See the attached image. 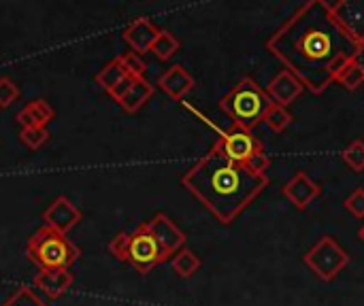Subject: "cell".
Masks as SVG:
<instances>
[{
  "label": "cell",
  "instance_id": "cell-2",
  "mask_svg": "<svg viewBox=\"0 0 364 306\" xmlns=\"http://www.w3.org/2000/svg\"><path fill=\"white\" fill-rule=\"evenodd\" d=\"M271 179L232 162L218 143L181 175V185L224 226H230L267 187Z\"/></svg>",
  "mask_w": 364,
  "mask_h": 306
},
{
  "label": "cell",
  "instance_id": "cell-16",
  "mask_svg": "<svg viewBox=\"0 0 364 306\" xmlns=\"http://www.w3.org/2000/svg\"><path fill=\"white\" fill-rule=\"evenodd\" d=\"M55 117L53 106L45 98H34L26 102V106L15 115V121L21 128H47Z\"/></svg>",
  "mask_w": 364,
  "mask_h": 306
},
{
  "label": "cell",
  "instance_id": "cell-22",
  "mask_svg": "<svg viewBox=\"0 0 364 306\" xmlns=\"http://www.w3.org/2000/svg\"><path fill=\"white\" fill-rule=\"evenodd\" d=\"M294 121V117H292V113L286 109V106H279V104H271L269 106V111H267V115H264V124L273 130V132H277V134H282L284 130H288V126Z\"/></svg>",
  "mask_w": 364,
  "mask_h": 306
},
{
  "label": "cell",
  "instance_id": "cell-31",
  "mask_svg": "<svg viewBox=\"0 0 364 306\" xmlns=\"http://www.w3.org/2000/svg\"><path fill=\"white\" fill-rule=\"evenodd\" d=\"M358 239L363 241V245H364V224L360 226V230H358Z\"/></svg>",
  "mask_w": 364,
  "mask_h": 306
},
{
  "label": "cell",
  "instance_id": "cell-25",
  "mask_svg": "<svg viewBox=\"0 0 364 306\" xmlns=\"http://www.w3.org/2000/svg\"><path fill=\"white\" fill-rule=\"evenodd\" d=\"M19 141H21L28 149L36 151V149H41V147L49 141V130H47V128H21Z\"/></svg>",
  "mask_w": 364,
  "mask_h": 306
},
{
  "label": "cell",
  "instance_id": "cell-10",
  "mask_svg": "<svg viewBox=\"0 0 364 306\" xmlns=\"http://www.w3.org/2000/svg\"><path fill=\"white\" fill-rule=\"evenodd\" d=\"M43 226L68 234L79 222H81V211L66 198V196H58L45 211H43Z\"/></svg>",
  "mask_w": 364,
  "mask_h": 306
},
{
  "label": "cell",
  "instance_id": "cell-27",
  "mask_svg": "<svg viewBox=\"0 0 364 306\" xmlns=\"http://www.w3.org/2000/svg\"><path fill=\"white\" fill-rule=\"evenodd\" d=\"M119 60H122V64H124L126 72H128V75H132V77H143V75H145V70H147L145 60H143L141 55H136L134 51L122 53V55H119Z\"/></svg>",
  "mask_w": 364,
  "mask_h": 306
},
{
  "label": "cell",
  "instance_id": "cell-18",
  "mask_svg": "<svg viewBox=\"0 0 364 306\" xmlns=\"http://www.w3.org/2000/svg\"><path fill=\"white\" fill-rule=\"evenodd\" d=\"M335 83H339L348 92H356L364 85V62L363 55H354L341 64L335 75Z\"/></svg>",
  "mask_w": 364,
  "mask_h": 306
},
{
  "label": "cell",
  "instance_id": "cell-3",
  "mask_svg": "<svg viewBox=\"0 0 364 306\" xmlns=\"http://www.w3.org/2000/svg\"><path fill=\"white\" fill-rule=\"evenodd\" d=\"M273 100L269 98L267 89H262L252 77H243L220 100V109L232 119V126L245 130H254L256 126H260Z\"/></svg>",
  "mask_w": 364,
  "mask_h": 306
},
{
  "label": "cell",
  "instance_id": "cell-9",
  "mask_svg": "<svg viewBox=\"0 0 364 306\" xmlns=\"http://www.w3.org/2000/svg\"><path fill=\"white\" fill-rule=\"evenodd\" d=\"M145 224H147L149 232L156 236V241L160 243V247L166 251L168 258H173L179 249L186 247V241H188L186 232H183L168 215L156 213V215H154L149 222H145Z\"/></svg>",
  "mask_w": 364,
  "mask_h": 306
},
{
  "label": "cell",
  "instance_id": "cell-19",
  "mask_svg": "<svg viewBox=\"0 0 364 306\" xmlns=\"http://www.w3.org/2000/svg\"><path fill=\"white\" fill-rule=\"evenodd\" d=\"M128 72H126V68H124V64H122V60H119V55L117 58H113L111 62H107L98 72H96V83L107 92V94H111L113 92V87L126 77Z\"/></svg>",
  "mask_w": 364,
  "mask_h": 306
},
{
  "label": "cell",
  "instance_id": "cell-12",
  "mask_svg": "<svg viewBox=\"0 0 364 306\" xmlns=\"http://www.w3.org/2000/svg\"><path fill=\"white\" fill-rule=\"evenodd\" d=\"M158 34H160V28L149 17H136L122 30L124 40L130 45V49L136 55H143V53L151 51V45L158 38Z\"/></svg>",
  "mask_w": 364,
  "mask_h": 306
},
{
  "label": "cell",
  "instance_id": "cell-11",
  "mask_svg": "<svg viewBox=\"0 0 364 306\" xmlns=\"http://www.w3.org/2000/svg\"><path fill=\"white\" fill-rule=\"evenodd\" d=\"M282 194L294 204L296 211H307L309 204L320 198L322 194V187L305 173V170H299L294 173V177L282 187Z\"/></svg>",
  "mask_w": 364,
  "mask_h": 306
},
{
  "label": "cell",
  "instance_id": "cell-24",
  "mask_svg": "<svg viewBox=\"0 0 364 306\" xmlns=\"http://www.w3.org/2000/svg\"><path fill=\"white\" fill-rule=\"evenodd\" d=\"M0 306H47L36 294L32 288L28 285H19L17 290H13V294L2 302Z\"/></svg>",
  "mask_w": 364,
  "mask_h": 306
},
{
  "label": "cell",
  "instance_id": "cell-23",
  "mask_svg": "<svg viewBox=\"0 0 364 306\" xmlns=\"http://www.w3.org/2000/svg\"><path fill=\"white\" fill-rule=\"evenodd\" d=\"M341 160L346 162V166L354 173H364V141L363 138H356L352 141L343 153H341Z\"/></svg>",
  "mask_w": 364,
  "mask_h": 306
},
{
  "label": "cell",
  "instance_id": "cell-28",
  "mask_svg": "<svg viewBox=\"0 0 364 306\" xmlns=\"http://www.w3.org/2000/svg\"><path fill=\"white\" fill-rule=\"evenodd\" d=\"M346 211L356 219H364V187H356L343 202Z\"/></svg>",
  "mask_w": 364,
  "mask_h": 306
},
{
  "label": "cell",
  "instance_id": "cell-26",
  "mask_svg": "<svg viewBox=\"0 0 364 306\" xmlns=\"http://www.w3.org/2000/svg\"><path fill=\"white\" fill-rule=\"evenodd\" d=\"M19 98V87L11 77H0V109L11 106Z\"/></svg>",
  "mask_w": 364,
  "mask_h": 306
},
{
  "label": "cell",
  "instance_id": "cell-6",
  "mask_svg": "<svg viewBox=\"0 0 364 306\" xmlns=\"http://www.w3.org/2000/svg\"><path fill=\"white\" fill-rule=\"evenodd\" d=\"M305 266L322 281H333L350 264V253L333 239L322 236L303 258Z\"/></svg>",
  "mask_w": 364,
  "mask_h": 306
},
{
  "label": "cell",
  "instance_id": "cell-21",
  "mask_svg": "<svg viewBox=\"0 0 364 306\" xmlns=\"http://www.w3.org/2000/svg\"><path fill=\"white\" fill-rule=\"evenodd\" d=\"M179 47H181V43H179V38H177L171 30H160L158 38H156L154 45H151V53H154L158 60L166 62V60H171V58L179 51Z\"/></svg>",
  "mask_w": 364,
  "mask_h": 306
},
{
  "label": "cell",
  "instance_id": "cell-30",
  "mask_svg": "<svg viewBox=\"0 0 364 306\" xmlns=\"http://www.w3.org/2000/svg\"><path fill=\"white\" fill-rule=\"evenodd\" d=\"M134 79H136V77H132V75H126V77H124V79H122V81H119L115 87H113V92H111L109 96H111V98L117 102V98H119V96H122V94H124V92L130 87V85H132V81H134Z\"/></svg>",
  "mask_w": 364,
  "mask_h": 306
},
{
  "label": "cell",
  "instance_id": "cell-17",
  "mask_svg": "<svg viewBox=\"0 0 364 306\" xmlns=\"http://www.w3.org/2000/svg\"><path fill=\"white\" fill-rule=\"evenodd\" d=\"M154 92H156V85H151L145 77H136L132 85L117 98V104L126 113H136L139 109L145 106V102L154 96Z\"/></svg>",
  "mask_w": 364,
  "mask_h": 306
},
{
  "label": "cell",
  "instance_id": "cell-15",
  "mask_svg": "<svg viewBox=\"0 0 364 306\" xmlns=\"http://www.w3.org/2000/svg\"><path fill=\"white\" fill-rule=\"evenodd\" d=\"M75 277L68 268H49V271H38L34 277V288L41 290L47 298H60L66 294L73 285Z\"/></svg>",
  "mask_w": 364,
  "mask_h": 306
},
{
  "label": "cell",
  "instance_id": "cell-8",
  "mask_svg": "<svg viewBox=\"0 0 364 306\" xmlns=\"http://www.w3.org/2000/svg\"><path fill=\"white\" fill-rule=\"evenodd\" d=\"M331 13L343 34L364 51V0H339L331 4Z\"/></svg>",
  "mask_w": 364,
  "mask_h": 306
},
{
  "label": "cell",
  "instance_id": "cell-1",
  "mask_svg": "<svg viewBox=\"0 0 364 306\" xmlns=\"http://www.w3.org/2000/svg\"><path fill=\"white\" fill-rule=\"evenodd\" d=\"M267 51L316 96L335 83V75L346 60L364 53L337 26L326 0L301 4L269 36Z\"/></svg>",
  "mask_w": 364,
  "mask_h": 306
},
{
  "label": "cell",
  "instance_id": "cell-20",
  "mask_svg": "<svg viewBox=\"0 0 364 306\" xmlns=\"http://www.w3.org/2000/svg\"><path fill=\"white\" fill-rule=\"evenodd\" d=\"M171 264H173V271L177 273V277H181V279H190V277H194V273L200 268V258L192 251V249H188V247H183V249H179L173 258H171Z\"/></svg>",
  "mask_w": 364,
  "mask_h": 306
},
{
  "label": "cell",
  "instance_id": "cell-5",
  "mask_svg": "<svg viewBox=\"0 0 364 306\" xmlns=\"http://www.w3.org/2000/svg\"><path fill=\"white\" fill-rule=\"evenodd\" d=\"M26 256L41 271L70 268L79 260L81 249L68 239V234H62L47 226H41L38 230H34L30 234L28 245H26Z\"/></svg>",
  "mask_w": 364,
  "mask_h": 306
},
{
  "label": "cell",
  "instance_id": "cell-4",
  "mask_svg": "<svg viewBox=\"0 0 364 306\" xmlns=\"http://www.w3.org/2000/svg\"><path fill=\"white\" fill-rule=\"evenodd\" d=\"M109 251L115 260L130 264L141 275H147L162 262L171 260L156 236L149 232L145 222L139 224L132 232H119L109 243Z\"/></svg>",
  "mask_w": 364,
  "mask_h": 306
},
{
  "label": "cell",
  "instance_id": "cell-7",
  "mask_svg": "<svg viewBox=\"0 0 364 306\" xmlns=\"http://www.w3.org/2000/svg\"><path fill=\"white\" fill-rule=\"evenodd\" d=\"M215 143L222 147V151L232 162H239V164H245L254 153L264 151L262 141L252 130H245V128H239V126H230L228 130H224Z\"/></svg>",
  "mask_w": 364,
  "mask_h": 306
},
{
  "label": "cell",
  "instance_id": "cell-14",
  "mask_svg": "<svg viewBox=\"0 0 364 306\" xmlns=\"http://www.w3.org/2000/svg\"><path fill=\"white\" fill-rule=\"evenodd\" d=\"M303 92H305L303 83H301L290 70H286V68H282V70L269 81V85H267L269 98H271L275 104L286 106V109H288V104H292L296 98H301Z\"/></svg>",
  "mask_w": 364,
  "mask_h": 306
},
{
  "label": "cell",
  "instance_id": "cell-13",
  "mask_svg": "<svg viewBox=\"0 0 364 306\" xmlns=\"http://www.w3.org/2000/svg\"><path fill=\"white\" fill-rule=\"evenodd\" d=\"M156 85H158L168 98H173V100L179 102V100H183V98L194 89V77L188 72L186 66L173 64L171 68H166V70L158 77Z\"/></svg>",
  "mask_w": 364,
  "mask_h": 306
},
{
  "label": "cell",
  "instance_id": "cell-29",
  "mask_svg": "<svg viewBox=\"0 0 364 306\" xmlns=\"http://www.w3.org/2000/svg\"><path fill=\"white\" fill-rule=\"evenodd\" d=\"M243 166H245L250 173L258 175V177H267V170L271 168V158L267 155V151H258V153H254Z\"/></svg>",
  "mask_w": 364,
  "mask_h": 306
}]
</instances>
